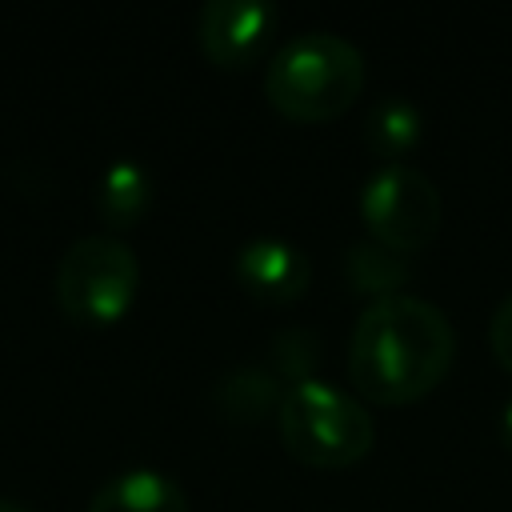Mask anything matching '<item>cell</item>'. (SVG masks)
Wrapping results in <instances>:
<instances>
[{
  "mask_svg": "<svg viewBox=\"0 0 512 512\" xmlns=\"http://www.w3.org/2000/svg\"><path fill=\"white\" fill-rule=\"evenodd\" d=\"M456 356L448 312L416 292L372 300L348 336V376L376 404H408L432 392Z\"/></svg>",
  "mask_w": 512,
  "mask_h": 512,
  "instance_id": "1",
  "label": "cell"
},
{
  "mask_svg": "<svg viewBox=\"0 0 512 512\" xmlns=\"http://www.w3.org/2000/svg\"><path fill=\"white\" fill-rule=\"evenodd\" d=\"M364 88V52L328 28H304L288 36L268 68L264 96L292 120H332Z\"/></svg>",
  "mask_w": 512,
  "mask_h": 512,
  "instance_id": "2",
  "label": "cell"
},
{
  "mask_svg": "<svg viewBox=\"0 0 512 512\" xmlns=\"http://www.w3.org/2000/svg\"><path fill=\"white\" fill-rule=\"evenodd\" d=\"M276 428L288 456L316 468L356 464L376 440L372 412L324 376H304L284 388L276 404Z\"/></svg>",
  "mask_w": 512,
  "mask_h": 512,
  "instance_id": "3",
  "label": "cell"
},
{
  "mask_svg": "<svg viewBox=\"0 0 512 512\" xmlns=\"http://www.w3.org/2000/svg\"><path fill=\"white\" fill-rule=\"evenodd\" d=\"M140 288V260L116 232L72 240L56 264V304L76 324H116Z\"/></svg>",
  "mask_w": 512,
  "mask_h": 512,
  "instance_id": "4",
  "label": "cell"
},
{
  "mask_svg": "<svg viewBox=\"0 0 512 512\" xmlns=\"http://www.w3.org/2000/svg\"><path fill=\"white\" fill-rule=\"evenodd\" d=\"M356 208H360V220H364L368 236L404 252V256L424 248L436 236L440 216H444L440 188L412 160L376 164L368 172V180L360 184Z\"/></svg>",
  "mask_w": 512,
  "mask_h": 512,
  "instance_id": "5",
  "label": "cell"
},
{
  "mask_svg": "<svg viewBox=\"0 0 512 512\" xmlns=\"http://www.w3.org/2000/svg\"><path fill=\"white\" fill-rule=\"evenodd\" d=\"M280 8L272 0H204L196 12V36L212 64L248 68L272 44Z\"/></svg>",
  "mask_w": 512,
  "mask_h": 512,
  "instance_id": "6",
  "label": "cell"
},
{
  "mask_svg": "<svg viewBox=\"0 0 512 512\" xmlns=\"http://www.w3.org/2000/svg\"><path fill=\"white\" fill-rule=\"evenodd\" d=\"M232 272L236 280L268 304H288L296 300L308 280H312V260L300 244H292L288 236L276 232H260L252 240H244L232 256Z\"/></svg>",
  "mask_w": 512,
  "mask_h": 512,
  "instance_id": "7",
  "label": "cell"
},
{
  "mask_svg": "<svg viewBox=\"0 0 512 512\" xmlns=\"http://www.w3.org/2000/svg\"><path fill=\"white\" fill-rule=\"evenodd\" d=\"M88 512H192V508H188L184 488L168 472L124 468L92 492Z\"/></svg>",
  "mask_w": 512,
  "mask_h": 512,
  "instance_id": "8",
  "label": "cell"
},
{
  "mask_svg": "<svg viewBox=\"0 0 512 512\" xmlns=\"http://www.w3.org/2000/svg\"><path fill=\"white\" fill-rule=\"evenodd\" d=\"M420 128H424L420 108H416L408 96H400V92L380 96V100L364 112V120H360V136H364L368 152L380 156V164H388V160H408V152L420 144Z\"/></svg>",
  "mask_w": 512,
  "mask_h": 512,
  "instance_id": "9",
  "label": "cell"
},
{
  "mask_svg": "<svg viewBox=\"0 0 512 512\" xmlns=\"http://www.w3.org/2000/svg\"><path fill=\"white\" fill-rule=\"evenodd\" d=\"M152 200V176L140 160L120 156L96 180V212L108 228H132Z\"/></svg>",
  "mask_w": 512,
  "mask_h": 512,
  "instance_id": "10",
  "label": "cell"
},
{
  "mask_svg": "<svg viewBox=\"0 0 512 512\" xmlns=\"http://www.w3.org/2000/svg\"><path fill=\"white\" fill-rule=\"evenodd\" d=\"M344 276H348L352 292H364V296L380 300V296L404 292L400 284L408 280V256L372 240V236H364V240L344 248Z\"/></svg>",
  "mask_w": 512,
  "mask_h": 512,
  "instance_id": "11",
  "label": "cell"
},
{
  "mask_svg": "<svg viewBox=\"0 0 512 512\" xmlns=\"http://www.w3.org/2000/svg\"><path fill=\"white\" fill-rule=\"evenodd\" d=\"M216 396H220V404H224L236 420H248V416H264L272 404H280L284 392H280V384H276L272 372H264V368H256V364H244V368H232V372L220 380Z\"/></svg>",
  "mask_w": 512,
  "mask_h": 512,
  "instance_id": "12",
  "label": "cell"
},
{
  "mask_svg": "<svg viewBox=\"0 0 512 512\" xmlns=\"http://www.w3.org/2000/svg\"><path fill=\"white\" fill-rule=\"evenodd\" d=\"M488 340H492V352L496 360L512 372V292L500 296V304L492 308V320H488Z\"/></svg>",
  "mask_w": 512,
  "mask_h": 512,
  "instance_id": "13",
  "label": "cell"
},
{
  "mask_svg": "<svg viewBox=\"0 0 512 512\" xmlns=\"http://www.w3.org/2000/svg\"><path fill=\"white\" fill-rule=\"evenodd\" d=\"M500 440L512 448V396H508L504 408H500Z\"/></svg>",
  "mask_w": 512,
  "mask_h": 512,
  "instance_id": "14",
  "label": "cell"
},
{
  "mask_svg": "<svg viewBox=\"0 0 512 512\" xmlns=\"http://www.w3.org/2000/svg\"><path fill=\"white\" fill-rule=\"evenodd\" d=\"M0 512H32V508H28V504H16V500H4V496H0Z\"/></svg>",
  "mask_w": 512,
  "mask_h": 512,
  "instance_id": "15",
  "label": "cell"
}]
</instances>
